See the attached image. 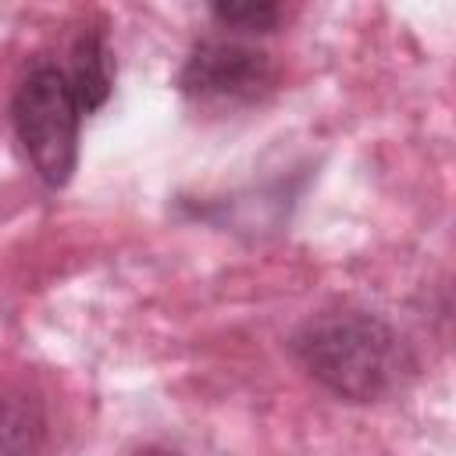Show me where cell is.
<instances>
[{"mask_svg":"<svg viewBox=\"0 0 456 456\" xmlns=\"http://www.w3.org/2000/svg\"><path fill=\"white\" fill-rule=\"evenodd\" d=\"M292 349L321 385L353 403L388 395L410 370L403 338L381 317L363 310H328L310 317L296 331Z\"/></svg>","mask_w":456,"mask_h":456,"instance_id":"cell-1","label":"cell"},{"mask_svg":"<svg viewBox=\"0 0 456 456\" xmlns=\"http://www.w3.org/2000/svg\"><path fill=\"white\" fill-rule=\"evenodd\" d=\"M11 118L32 171L50 189L68 185L78 164V125H82V107L75 100L68 75L57 64H36L14 93Z\"/></svg>","mask_w":456,"mask_h":456,"instance_id":"cell-2","label":"cell"},{"mask_svg":"<svg viewBox=\"0 0 456 456\" xmlns=\"http://www.w3.org/2000/svg\"><path fill=\"white\" fill-rule=\"evenodd\" d=\"M274 68L264 50L235 39H203L182 64L178 86L196 103H249L271 89Z\"/></svg>","mask_w":456,"mask_h":456,"instance_id":"cell-3","label":"cell"},{"mask_svg":"<svg viewBox=\"0 0 456 456\" xmlns=\"http://www.w3.org/2000/svg\"><path fill=\"white\" fill-rule=\"evenodd\" d=\"M64 75L75 89V100H78L82 114H93L96 107H103L107 96H110V86H114V64H110L107 39L100 32H82L78 43H75L71 68Z\"/></svg>","mask_w":456,"mask_h":456,"instance_id":"cell-4","label":"cell"},{"mask_svg":"<svg viewBox=\"0 0 456 456\" xmlns=\"http://www.w3.org/2000/svg\"><path fill=\"white\" fill-rule=\"evenodd\" d=\"M43 431L46 420L39 399L18 388H0V456H32Z\"/></svg>","mask_w":456,"mask_h":456,"instance_id":"cell-5","label":"cell"},{"mask_svg":"<svg viewBox=\"0 0 456 456\" xmlns=\"http://www.w3.org/2000/svg\"><path fill=\"white\" fill-rule=\"evenodd\" d=\"M278 14L281 11L274 4H217L214 7V18L239 32H267L278 21Z\"/></svg>","mask_w":456,"mask_h":456,"instance_id":"cell-6","label":"cell"},{"mask_svg":"<svg viewBox=\"0 0 456 456\" xmlns=\"http://www.w3.org/2000/svg\"><path fill=\"white\" fill-rule=\"evenodd\" d=\"M128 456H178V452H171V449H164V445H142V449H135V452H128Z\"/></svg>","mask_w":456,"mask_h":456,"instance_id":"cell-7","label":"cell"}]
</instances>
